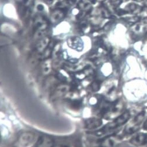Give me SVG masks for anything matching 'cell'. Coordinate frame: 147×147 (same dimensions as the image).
<instances>
[{"label":"cell","mask_w":147,"mask_h":147,"mask_svg":"<svg viewBox=\"0 0 147 147\" xmlns=\"http://www.w3.org/2000/svg\"><path fill=\"white\" fill-rule=\"evenodd\" d=\"M130 143L136 146L145 145L147 143V134L144 133H137L131 138Z\"/></svg>","instance_id":"obj_6"},{"label":"cell","mask_w":147,"mask_h":147,"mask_svg":"<svg viewBox=\"0 0 147 147\" xmlns=\"http://www.w3.org/2000/svg\"><path fill=\"white\" fill-rule=\"evenodd\" d=\"M16 1H20V2H21V1H22L23 0H16Z\"/></svg>","instance_id":"obj_16"},{"label":"cell","mask_w":147,"mask_h":147,"mask_svg":"<svg viewBox=\"0 0 147 147\" xmlns=\"http://www.w3.org/2000/svg\"><path fill=\"white\" fill-rule=\"evenodd\" d=\"M42 71L44 74H48L51 71V63L50 61H46L43 65Z\"/></svg>","instance_id":"obj_12"},{"label":"cell","mask_w":147,"mask_h":147,"mask_svg":"<svg viewBox=\"0 0 147 147\" xmlns=\"http://www.w3.org/2000/svg\"><path fill=\"white\" fill-rule=\"evenodd\" d=\"M92 89L96 91V90H99V89L100 88V84L98 82L95 81L92 84Z\"/></svg>","instance_id":"obj_13"},{"label":"cell","mask_w":147,"mask_h":147,"mask_svg":"<svg viewBox=\"0 0 147 147\" xmlns=\"http://www.w3.org/2000/svg\"><path fill=\"white\" fill-rule=\"evenodd\" d=\"M143 128L145 130H147V120L144 122L143 124Z\"/></svg>","instance_id":"obj_14"},{"label":"cell","mask_w":147,"mask_h":147,"mask_svg":"<svg viewBox=\"0 0 147 147\" xmlns=\"http://www.w3.org/2000/svg\"><path fill=\"white\" fill-rule=\"evenodd\" d=\"M146 37L147 38V32H146Z\"/></svg>","instance_id":"obj_17"},{"label":"cell","mask_w":147,"mask_h":147,"mask_svg":"<svg viewBox=\"0 0 147 147\" xmlns=\"http://www.w3.org/2000/svg\"><path fill=\"white\" fill-rule=\"evenodd\" d=\"M34 140V134L32 133H24L18 138L15 147H28Z\"/></svg>","instance_id":"obj_4"},{"label":"cell","mask_w":147,"mask_h":147,"mask_svg":"<svg viewBox=\"0 0 147 147\" xmlns=\"http://www.w3.org/2000/svg\"><path fill=\"white\" fill-rule=\"evenodd\" d=\"M34 25L36 32V36H38V38L42 37L48 27L47 21L43 16H38L35 18Z\"/></svg>","instance_id":"obj_3"},{"label":"cell","mask_w":147,"mask_h":147,"mask_svg":"<svg viewBox=\"0 0 147 147\" xmlns=\"http://www.w3.org/2000/svg\"><path fill=\"white\" fill-rule=\"evenodd\" d=\"M53 0H45V1H46L47 4H51V3H53Z\"/></svg>","instance_id":"obj_15"},{"label":"cell","mask_w":147,"mask_h":147,"mask_svg":"<svg viewBox=\"0 0 147 147\" xmlns=\"http://www.w3.org/2000/svg\"><path fill=\"white\" fill-rule=\"evenodd\" d=\"M69 90V86L67 85H61L59 86L55 92V95L56 96H61L65 94H66L67 92H68V90Z\"/></svg>","instance_id":"obj_10"},{"label":"cell","mask_w":147,"mask_h":147,"mask_svg":"<svg viewBox=\"0 0 147 147\" xmlns=\"http://www.w3.org/2000/svg\"><path fill=\"white\" fill-rule=\"evenodd\" d=\"M64 15V12L63 10L56 9L51 13L50 20L53 23H58L63 19Z\"/></svg>","instance_id":"obj_9"},{"label":"cell","mask_w":147,"mask_h":147,"mask_svg":"<svg viewBox=\"0 0 147 147\" xmlns=\"http://www.w3.org/2000/svg\"><path fill=\"white\" fill-rule=\"evenodd\" d=\"M5 147H12V146H5ZM13 147H15V146H13Z\"/></svg>","instance_id":"obj_18"},{"label":"cell","mask_w":147,"mask_h":147,"mask_svg":"<svg viewBox=\"0 0 147 147\" xmlns=\"http://www.w3.org/2000/svg\"><path fill=\"white\" fill-rule=\"evenodd\" d=\"M145 113L144 112H142L137 115L134 119L130 121L125 127L124 132L127 134H132L136 132L140 127V125L142 123L145 118Z\"/></svg>","instance_id":"obj_2"},{"label":"cell","mask_w":147,"mask_h":147,"mask_svg":"<svg viewBox=\"0 0 147 147\" xmlns=\"http://www.w3.org/2000/svg\"><path fill=\"white\" fill-rule=\"evenodd\" d=\"M102 124V120L98 118H92L87 120L85 122V126L88 129H95L100 126Z\"/></svg>","instance_id":"obj_8"},{"label":"cell","mask_w":147,"mask_h":147,"mask_svg":"<svg viewBox=\"0 0 147 147\" xmlns=\"http://www.w3.org/2000/svg\"><path fill=\"white\" fill-rule=\"evenodd\" d=\"M130 117V113L129 112H125L117 117L113 121L107 124L101 130L98 131L99 135L104 134L106 131L115 130L119 127L124 124Z\"/></svg>","instance_id":"obj_1"},{"label":"cell","mask_w":147,"mask_h":147,"mask_svg":"<svg viewBox=\"0 0 147 147\" xmlns=\"http://www.w3.org/2000/svg\"><path fill=\"white\" fill-rule=\"evenodd\" d=\"M59 147H62V146H59Z\"/></svg>","instance_id":"obj_19"},{"label":"cell","mask_w":147,"mask_h":147,"mask_svg":"<svg viewBox=\"0 0 147 147\" xmlns=\"http://www.w3.org/2000/svg\"><path fill=\"white\" fill-rule=\"evenodd\" d=\"M119 136L113 135L107 137L102 142V147H116L121 141Z\"/></svg>","instance_id":"obj_5"},{"label":"cell","mask_w":147,"mask_h":147,"mask_svg":"<svg viewBox=\"0 0 147 147\" xmlns=\"http://www.w3.org/2000/svg\"><path fill=\"white\" fill-rule=\"evenodd\" d=\"M53 140L47 136H42L37 141L35 147H53Z\"/></svg>","instance_id":"obj_7"},{"label":"cell","mask_w":147,"mask_h":147,"mask_svg":"<svg viewBox=\"0 0 147 147\" xmlns=\"http://www.w3.org/2000/svg\"><path fill=\"white\" fill-rule=\"evenodd\" d=\"M49 42V39L47 38H45L42 39L40 43L37 46V50L39 52H43L46 47L48 46Z\"/></svg>","instance_id":"obj_11"}]
</instances>
